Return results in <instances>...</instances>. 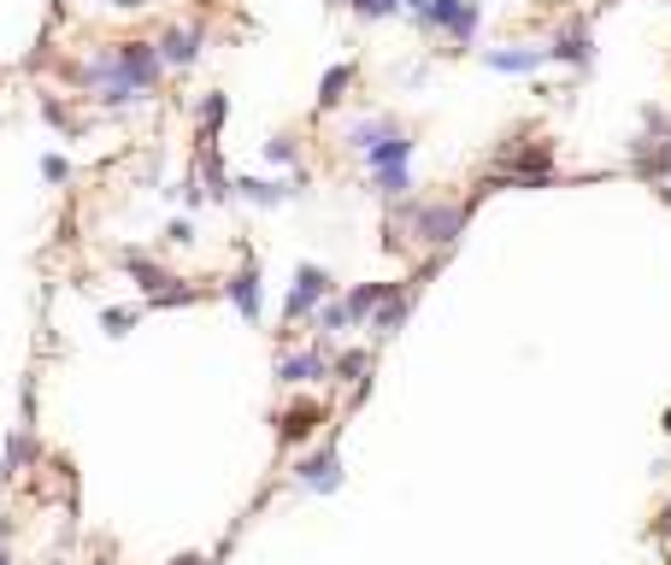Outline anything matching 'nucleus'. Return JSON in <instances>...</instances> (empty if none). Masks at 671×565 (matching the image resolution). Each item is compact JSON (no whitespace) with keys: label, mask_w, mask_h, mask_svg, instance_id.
Here are the masks:
<instances>
[{"label":"nucleus","mask_w":671,"mask_h":565,"mask_svg":"<svg viewBox=\"0 0 671 565\" xmlns=\"http://www.w3.org/2000/svg\"><path fill=\"white\" fill-rule=\"evenodd\" d=\"M124 265H130V277H136L142 289H148V295H159V283H172V277H165V271L148 260V254H136V247H130V254H124Z\"/></svg>","instance_id":"6ab92c4d"},{"label":"nucleus","mask_w":671,"mask_h":565,"mask_svg":"<svg viewBox=\"0 0 671 565\" xmlns=\"http://www.w3.org/2000/svg\"><path fill=\"white\" fill-rule=\"evenodd\" d=\"M230 301H236V312L247 324H260V271L254 265H242L236 277H230Z\"/></svg>","instance_id":"ddd939ff"},{"label":"nucleus","mask_w":671,"mask_h":565,"mask_svg":"<svg viewBox=\"0 0 671 565\" xmlns=\"http://www.w3.org/2000/svg\"><path fill=\"white\" fill-rule=\"evenodd\" d=\"M412 148H418V142H412L407 130H395L389 142H377V148L366 154V165H371V177H383V172H407V159H412Z\"/></svg>","instance_id":"6e6552de"},{"label":"nucleus","mask_w":671,"mask_h":565,"mask_svg":"<svg viewBox=\"0 0 671 565\" xmlns=\"http://www.w3.org/2000/svg\"><path fill=\"white\" fill-rule=\"evenodd\" d=\"M484 59H489V71L524 77V71H542V66H548V48H489Z\"/></svg>","instance_id":"9b49d317"},{"label":"nucleus","mask_w":671,"mask_h":565,"mask_svg":"<svg viewBox=\"0 0 671 565\" xmlns=\"http://www.w3.org/2000/svg\"><path fill=\"white\" fill-rule=\"evenodd\" d=\"M407 306H412V289H395V295L371 312V330H377V337H395V330H401V319H407Z\"/></svg>","instance_id":"2eb2a0df"},{"label":"nucleus","mask_w":671,"mask_h":565,"mask_svg":"<svg viewBox=\"0 0 671 565\" xmlns=\"http://www.w3.org/2000/svg\"><path fill=\"white\" fill-rule=\"evenodd\" d=\"M319 418H324V412L312 407V401H295V407L278 418V436H283V442H307V436L319 430Z\"/></svg>","instance_id":"4468645a"},{"label":"nucleus","mask_w":671,"mask_h":565,"mask_svg":"<svg viewBox=\"0 0 671 565\" xmlns=\"http://www.w3.org/2000/svg\"><path fill=\"white\" fill-rule=\"evenodd\" d=\"M348 324H353L348 301H330V306H319V330H324V337H336V330H348Z\"/></svg>","instance_id":"aec40b11"},{"label":"nucleus","mask_w":671,"mask_h":565,"mask_svg":"<svg viewBox=\"0 0 671 565\" xmlns=\"http://www.w3.org/2000/svg\"><path fill=\"white\" fill-rule=\"evenodd\" d=\"M389 295H395V283H360V289H353V295H348V312H353V324H360V319H371V312L383 306Z\"/></svg>","instance_id":"f3484780"},{"label":"nucleus","mask_w":671,"mask_h":565,"mask_svg":"<svg viewBox=\"0 0 671 565\" xmlns=\"http://www.w3.org/2000/svg\"><path fill=\"white\" fill-rule=\"evenodd\" d=\"M466 218H471V206H459V201H425V206H407L401 213V224L430 247H448L459 230H466Z\"/></svg>","instance_id":"f257e3e1"},{"label":"nucleus","mask_w":671,"mask_h":565,"mask_svg":"<svg viewBox=\"0 0 671 565\" xmlns=\"http://www.w3.org/2000/svg\"><path fill=\"white\" fill-rule=\"evenodd\" d=\"M336 7H342V0H336Z\"/></svg>","instance_id":"2f4dec72"},{"label":"nucleus","mask_w":671,"mask_h":565,"mask_svg":"<svg viewBox=\"0 0 671 565\" xmlns=\"http://www.w3.org/2000/svg\"><path fill=\"white\" fill-rule=\"evenodd\" d=\"M395 130H401V124H395V118H383V113H371V118H353V124H348V148H353V154H371L377 142H389Z\"/></svg>","instance_id":"9d476101"},{"label":"nucleus","mask_w":671,"mask_h":565,"mask_svg":"<svg viewBox=\"0 0 671 565\" xmlns=\"http://www.w3.org/2000/svg\"><path fill=\"white\" fill-rule=\"evenodd\" d=\"M113 7H124V12H136V7H148V0H113Z\"/></svg>","instance_id":"bb28decb"},{"label":"nucleus","mask_w":671,"mask_h":565,"mask_svg":"<svg viewBox=\"0 0 671 565\" xmlns=\"http://www.w3.org/2000/svg\"><path fill=\"white\" fill-rule=\"evenodd\" d=\"M0 542H7V518H0Z\"/></svg>","instance_id":"c756f323"},{"label":"nucleus","mask_w":671,"mask_h":565,"mask_svg":"<svg viewBox=\"0 0 671 565\" xmlns=\"http://www.w3.org/2000/svg\"><path fill=\"white\" fill-rule=\"evenodd\" d=\"M177 565H206V559H195V554H183V559H177Z\"/></svg>","instance_id":"cd10ccee"},{"label":"nucleus","mask_w":671,"mask_h":565,"mask_svg":"<svg viewBox=\"0 0 671 565\" xmlns=\"http://www.w3.org/2000/svg\"><path fill=\"white\" fill-rule=\"evenodd\" d=\"M265 159L271 165H295V136H271L265 142Z\"/></svg>","instance_id":"4be33fe9"},{"label":"nucleus","mask_w":671,"mask_h":565,"mask_svg":"<svg viewBox=\"0 0 671 565\" xmlns=\"http://www.w3.org/2000/svg\"><path fill=\"white\" fill-rule=\"evenodd\" d=\"M195 118H201V142H213L218 130H224V118H230V95H201V107H195Z\"/></svg>","instance_id":"dca6fc26"},{"label":"nucleus","mask_w":671,"mask_h":565,"mask_svg":"<svg viewBox=\"0 0 671 565\" xmlns=\"http://www.w3.org/2000/svg\"><path fill=\"white\" fill-rule=\"evenodd\" d=\"M548 59H560V66H577V71H590V66H595V36H590V25H565V30L548 41Z\"/></svg>","instance_id":"423d86ee"},{"label":"nucleus","mask_w":671,"mask_h":565,"mask_svg":"<svg viewBox=\"0 0 671 565\" xmlns=\"http://www.w3.org/2000/svg\"><path fill=\"white\" fill-rule=\"evenodd\" d=\"M188 301H195V289H159L154 295V306H188Z\"/></svg>","instance_id":"393cba45"},{"label":"nucleus","mask_w":671,"mask_h":565,"mask_svg":"<svg viewBox=\"0 0 671 565\" xmlns=\"http://www.w3.org/2000/svg\"><path fill=\"white\" fill-rule=\"evenodd\" d=\"M201 41H206V25H195V18H188V25H172L159 36V59H165V71H183V66H195L201 59Z\"/></svg>","instance_id":"39448f33"},{"label":"nucleus","mask_w":671,"mask_h":565,"mask_svg":"<svg viewBox=\"0 0 671 565\" xmlns=\"http://www.w3.org/2000/svg\"><path fill=\"white\" fill-rule=\"evenodd\" d=\"M348 7L360 12V18H395V12H407L401 0H348Z\"/></svg>","instance_id":"412c9836"},{"label":"nucleus","mask_w":671,"mask_h":565,"mask_svg":"<svg viewBox=\"0 0 671 565\" xmlns=\"http://www.w3.org/2000/svg\"><path fill=\"white\" fill-rule=\"evenodd\" d=\"M236 195L247 201H260V206H283V201H295V177H236Z\"/></svg>","instance_id":"f8f14e48"},{"label":"nucleus","mask_w":671,"mask_h":565,"mask_svg":"<svg viewBox=\"0 0 671 565\" xmlns=\"http://www.w3.org/2000/svg\"><path fill=\"white\" fill-rule=\"evenodd\" d=\"M665 436H671V407H665Z\"/></svg>","instance_id":"c85d7f7f"},{"label":"nucleus","mask_w":671,"mask_h":565,"mask_svg":"<svg viewBox=\"0 0 671 565\" xmlns=\"http://www.w3.org/2000/svg\"><path fill=\"white\" fill-rule=\"evenodd\" d=\"M330 371H336V377H360V371H366V353L353 348V353H342V360H336Z\"/></svg>","instance_id":"5701e85b"},{"label":"nucleus","mask_w":671,"mask_h":565,"mask_svg":"<svg viewBox=\"0 0 671 565\" xmlns=\"http://www.w3.org/2000/svg\"><path fill=\"white\" fill-rule=\"evenodd\" d=\"M0 565H12V559H7V554H0Z\"/></svg>","instance_id":"7c9ffc66"},{"label":"nucleus","mask_w":671,"mask_h":565,"mask_svg":"<svg viewBox=\"0 0 671 565\" xmlns=\"http://www.w3.org/2000/svg\"><path fill=\"white\" fill-rule=\"evenodd\" d=\"M412 25H418V30H443V36H454V41H471L477 25H484V7H477V0H430V7L418 12Z\"/></svg>","instance_id":"7ed1b4c3"},{"label":"nucleus","mask_w":671,"mask_h":565,"mask_svg":"<svg viewBox=\"0 0 671 565\" xmlns=\"http://www.w3.org/2000/svg\"><path fill=\"white\" fill-rule=\"evenodd\" d=\"M324 371H330L324 348H301V353H283V360H278L283 383H312V377H324Z\"/></svg>","instance_id":"1a4fd4ad"},{"label":"nucleus","mask_w":671,"mask_h":565,"mask_svg":"<svg viewBox=\"0 0 671 565\" xmlns=\"http://www.w3.org/2000/svg\"><path fill=\"white\" fill-rule=\"evenodd\" d=\"M130 319H136V312H124V306H113V312H107V319H100V324H107L113 337H124V324H130Z\"/></svg>","instance_id":"a878e982"},{"label":"nucleus","mask_w":671,"mask_h":565,"mask_svg":"<svg viewBox=\"0 0 671 565\" xmlns=\"http://www.w3.org/2000/svg\"><path fill=\"white\" fill-rule=\"evenodd\" d=\"M113 59H118V77L148 100L165 77V59H159V41H113Z\"/></svg>","instance_id":"f03ea898"},{"label":"nucleus","mask_w":671,"mask_h":565,"mask_svg":"<svg viewBox=\"0 0 671 565\" xmlns=\"http://www.w3.org/2000/svg\"><path fill=\"white\" fill-rule=\"evenodd\" d=\"M324 295H330V271H324V265H295V289H289L283 319L295 324V319H307V312H319Z\"/></svg>","instance_id":"20e7f679"},{"label":"nucleus","mask_w":671,"mask_h":565,"mask_svg":"<svg viewBox=\"0 0 671 565\" xmlns=\"http://www.w3.org/2000/svg\"><path fill=\"white\" fill-rule=\"evenodd\" d=\"M295 477H301V484L307 489H342V459H336V448L324 442V454H312V459H301V466H295Z\"/></svg>","instance_id":"0eeeda50"},{"label":"nucleus","mask_w":671,"mask_h":565,"mask_svg":"<svg viewBox=\"0 0 671 565\" xmlns=\"http://www.w3.org/2000/svg\"><path fill=\"white\" fill-rule=\"evenodd\" d=\"M41 177L66 183V177H71V159H59V154H48V159H41Z\"/></svg>","instance_id":"b1692460"},{"label":"nucleus","mask_w":671,"mask_h":565,"mask_svg":"<svg viewBox=\"0 0 671 565\" xmlns=\"http://www.w3.org/2000/svg\"><path fill=\"white\" fill-rule=\"evenodd\" d=\"M353 89V66L342 59V66H330L324 77H319V107H336V100H342Z\"/></svg>","instance_id":"a211bd4d"}]
</instances>
